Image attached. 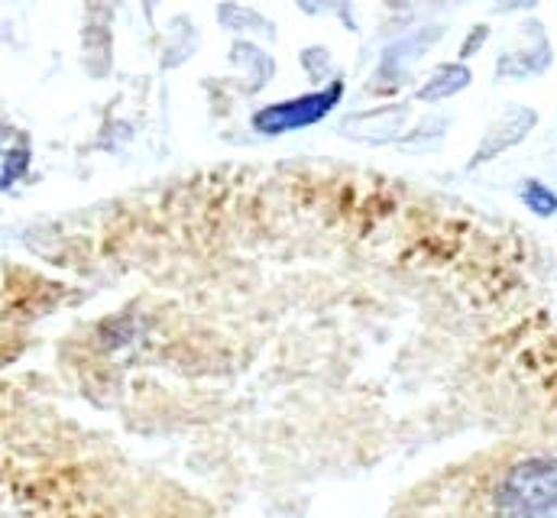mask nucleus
<instances>
[{
  "label": "nucleus",
  "instance_id": "obj_1",
  "mask_svg": "<svg viewBox=\"0 0 557 518\" xmlns=\"http://www.w3.org/2000/svg\"><path fill=\"white\" fill-rule=\"evenodd\" d=\"M557 506V460H529L519 464L499 496L496 513L499 518H542Z\"/></svg>",
  "mask_w": 557,
  "mask_h": 518
},
{
  "label": "nucleus",
  "instance_id": "obj_2",
  "mask_svg": "<svg viewBox=\"0 0 557 518\" xmlns=\"http://www.w3.org/2000/svg\"><path fill=\"white\" fill-rule=\"evenodd\" d=\"M341 91H344V85L334 82L324 91H314V95H305L295 101H282V104H270L253 118V127L260 133H288V130L318 124L341 101Z\"/></svg>",
  "mask_w": 557,
  "mask_h": 518
},
{
  "label": "nucleus",
  "instance_id": "obj_3",
  "mask_svg": "<svg viewBox=\"0 0 557 518\" xmlns=\"http://www.w3.org/2000/svg\"><path fill=\"white\" fill-rule=\"evenodd\" d=\"M522 201H525L535 214H542V218H548V214H555L557 211V195L552 188H545L542 182H529V185L522 188Z\"/></svg>",
  "mask_w": 557,
  "mask_h": 518
}]
</instances>
